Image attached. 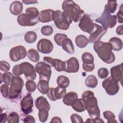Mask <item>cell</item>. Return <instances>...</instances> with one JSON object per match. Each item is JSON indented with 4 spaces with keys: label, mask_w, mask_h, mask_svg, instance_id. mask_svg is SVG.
<instances>
[{
    "label": "cell",
    "mask_w": 123,
    "mask_h": 123,
    "mask_svg": "<svg viewBox=\"0 0 123 123\" xmlns=\"http://www.w3.org/2000/svg\"><path fill=\"white\" fill-rule=\"evenodd\" d=\"M82 60L83 63L88 64L94 63V57L89 52H85L82 55Z\"/></svg>",
    "instance_id": "34"
},
{
    "label": "cell",
    "mask_w": 123,
    "mask_h": 123,
    "mask_svg": "<svg viewBox=\"0 0 123 123\" xmlns=\"http://www.w3.org/2000/svg\"><path fill=\"white\" fill-rule=\"evenodd\" d=\"M77 99V93L74 92H70L64 96L62 101L66 105L72 106Z\"/></svg>",
    "instance_id": "20"
},
{
    "label": "cell",
    "mask_w": 123,
    "mask_h": 123,
    "mask_svg": "<svg viewBox=\"0 0 123 123\" xmlns=\"http://www.w3.org/2000/svg\"><path fill=\"white\" fill-rule=\"evenodd\" d=\"M35 105L37 110H46L49 111L50 108V105L47 99L43 97L40 96L38 97L35 100Z\"/></svg>",
    "instance_id": "19"
},
{
    "label": "cell",
    "mask_w": 123,
    "mask_h": 123,
    "mask_svg": "<svg viewBox=\"0 0 123 123\" xmlns=\"http://www.w3.org/2000/svg\"><path fill=\"white\" fill-rule=\"evenodd\" d=\"M22 1L26 5L30 4H35V3H38V1L37 0H23Z\"/></svg>",
    "instance_id": "55"
},
{
    "label": "cell",
    "mask_w": 123,
    "mask_h": 123,
    "mask_svg": "<svg viewBox=\"0 0 123 123\" xmlns=\"http://www.w3.org/2000/svg\"><path fill=\"white\" fill-rule=\"evenodd\" d=\"M95 24L90 15L85 14L80 20L78 25L83 31L91 34L95 29Z\"/></svg>",
    "instance_id": "9"
},
{
    "label": "cell",
    "mask_w": 123,
    "mask_h": 123,
    "mask_svg": "<svg viewBox=\"0 0 123 123\" xmlns=\"http://www.w3.org/2000/svg\"><path fill=\"white\" fill-rule=\"evenodd\" d=\"M35 69L39 74V80L44 79L49 81L51 70L49 64L44 62H39L36 64Z\"/></svg>",
    "instance_id": "7"
},
{
    "label": "cell",
    "mask_w": 123,
    "mask_h": 123,
    "mask_svg": "<svg viewBox=\"0 0 123 123\" xmlns=\"http://www.w3.org/2000/svg\"><path fill=\"white\" fill-rule=\"evenodd\" d=\"M12 73L14 75L17 76H19L22 75L21 73L20 64H17L13 66L12 68Z\"/></svg>",
    "instance_id": "49"
},
{
    "label": "cell",
    "mask_w": 123,
    "mask_h": 123,
    "mask_svg": "<svg viewBox=\"0 0 123 123\" xmlns=\"http://www.w3.org/2000/svg\"><path fill=\"white\" fill-rule=\"evenodd\" d=\"M62 49L70 54H73L74 52V46L72 40L68 37L65 39L62 42Z\"/></svg>",
    "instance_id": "22"
},
{
    "label": "cell",
    "mask_w": 123,
    "mask_h": 123,
    "mask_svg": "<svg viewBox=\"0 0 123 123\" xmlns=\"http://www.w3.org/2000/svg\"><path fill=\"white\" fill-rule=\"evenodd\" d=\"M54 89V88H53V87L49 88L48 91L47 93V96L50 99V100H51V101H56L57 100L55 97Z\"/></svg>",
    "instance_id": "48"
},
{
    "label": "cell",
    "mask_w": 123,
    "mask_h": 123,
    "mask_svg": "<svg viewBox=\"0 0 123 123\" xmlns=\"http://www.w3.org/2000/svg\"><path fill=\"white\" fill-rule=\"evenodd\" d=\"M57 83L59 86L66 88L70 84V80L69 78L65 76L60 75L57 79Z\"/></svg>",
    "instance_id": "29"
},
{
    "label": "cell",
    "mask_w": 123,
    "mask_h": 123,
    "mask_svg": "<svg viewBox=\"0 0 123 123\" xmlns=\"http://www.w3.org/2000/svg\"><path fill=\"white\" fill-rule=\"evenodd\" d=\"M71 120L72 123H78L83 122V120L82 117L77 113H74L72 114L71 116Z\"/></svg>",
    "instance_id": "45"
},
{
    "label": "cell",
    "mask_w": 123,
    "mask_h": 123,
    "mask_svg": "<svg viewBox=\"0 0 123 123\" xmlns=\"http://www.w3.org/2000/svg\"><path fill=\"white\" fill-rule=\"evenodd\" d=\"M7 120V115L5 113L1 114L0 115V122L1 123H4Z\"/></svg>",
    "instance_id": "54"
},
{
    "label": "cell",
    "mask_w": 123,
    "mask_h": 123,
    "mask_svg": "<svg viewBox=\"0 0 123 123\" xmlns=\"http://www.w3.org/2000/svg\"><path fill=\"white\" fill-rule=\"evenodd\" d=\"M20 68L21 74H24L28 80H34L36 79V69L32 64L28 62H24L20 64Z\"/></svg>",
    "instance_id": "10"
},
{
    "label": "cell",
    "mask_w": 123,
    "mask_h": 123,
    "mask_svg": "<svg viewBox=\"0 0 123 123\" xmlns=\"http://www.w3.org/2000/svg\"><path fill=\"white\" fill-rule=\"evenodd\" d=\"M23 121V122L24 123H35V120L34 117L30 115H28L25 116Z\"/></svg>",
    "instance_id": "52"
},
{
    "label": "cell",
    "mask_w": 123,
    "mask_h": 123,
    "mask_svg": "<svg viewBox=\"0 0 123 123\" xmlns=\"http://www.w3.org/2000/svg\"><path fill=\"white\" fill-rule=\"evenodd\" d=\"M49 81L41 79L39 80L37 85V88L38 90L42 94H46L49 89Z\"/></svg>",
    "instance_id": "25"
},
{
    "label": "cell",
    "mask_w": 123,
    "mask_h": 123,
    "mask_svg": "<svg viewBox=\"0 0 123 123\" xmlns=\"http://www.w3.org/2000/svg\"><path fill=\"white\" fill-rule=\"evenodd\" d=\"M53 67L58 72H62L65 70L66 68L65 62L62 61L60 59H55Z\"/></svg>",
    "instance_id": "30"
},
{
    "label": "cell",
    "mask_w": 123,
    "mask_h": 123,
    "mask_svg": "<svg viewBox=\"0 0 123 123\" xmlns=\"http://www.w3.org/2000/svg\"><path fill=\"white\" fill-rule=\"evenodd\" d=\"M10 69V65L6 61H1L0 62V69L3 72H7Z\"/></svg>",
    "instance_id": "46"
},
{
    "label": "cell",
    "mask_w": 123,
    "mask_h": 123,
    "mask_svg": "<svg viewBox=\"0 0 123 123\" xmlns=\"http://www.w3.org/2000/svg\"><path fill=\"white\" fill-rule=\"evenodd\" d=\"M54 59L49 57H44L43 58V62L49 64L50 67H53Z\"/></svg>",
    "instance_id": "51"
},
{
    "label": "cell",
    "mask_w": 123,
    "mask_h": 123,
    "mask_svg": "<svg viewBox=\"0 0 123 123\" xmlns=\"http://www.w3.org/2000/svg\"><path fill=\"white\" fill-rule=\"evenodd\" d=\"M23 9V4L19 1H14L12 2L10 6V12L14 15L20 14L22 12Z\"/></svg>",
    "instance_id": "21"
},
{
    "label": "cell",
    "mask_w": 123,
    "mask_h": 123,
    "mask_svg": "<svg viewBox=\"0 0 123 123\" xmlns=\"http://www.w3.org/2000/svg\"><path fill=\"white\" fill-rule=\"evenodd\" d=\"M27 56L29 59L33 62H37L39 60V54L38 51L35 49H29L27 52Z\"/></svg>",
    "instance_id": "28"
},
{
    "label": "cell",
    "mask_w": 123,
    "mask_h": 123,
    "mask_svg": "<svg viewBox=\"0 0 123 123\" xmlns=\"http://www.w3.org/2000/svg\"><path fill=\"white\" fill-rule=\"evenodd\" d=\"M26 55V50L23 46H17L13 47L11 49L9 53L10 59L13 62H16L24 59Z\"/></svg>",
    "instance_id": "11"
},
{
    "label": "cell",
    "mask_w": 123,
    "mask_h": 123,
    "mask_svg": "<svg viewBox=\"0 0 123 123\" xmlns=\"http://www.w3.org/2000/svg\"><path fill=\"white\" fill-rule=\"evenodd\" d=\"M53 31V28L50 25H45L41 28V33L44 36H50L52 34Z\"/></svg>",
    "instance_id": "40"
},
{
    "label": "cell",
    "mask_w": 123,
    "mask_h": 123,
    "mask_svg": "<svg viewBox=\"0 0 123 123\" xmlns=\"http://www.w3.org/2000/svg\"><path fill=\"white\" fill-rule=\"evenodd\" d=\"M24 83L20 76H13L9 88V98L11 99L17 98L22 92Z\"/></svg>",
    "instance_id": "5"
},
{
    "label": "cell",
    "mask_w": 123,
    "mask_h": 123,
    "mask_svg": "<svg viewBox=\"0 0 123 123\" xmlns=\"http://www.w3.org/2000/svg\"><path fill=\"white\" fill-rule=\"evenodd\" d=\"M66 68L65 72L69 73H76L79 69L78 60L75 57H72L65 61Z\"/></svg>",
    "instance_id": "16"
},
{
    "label": "cell",
    "mask_w": 123,
    "mask_h": 123,
    "mask_svg": "<svg viewBox=\"0 0 123 123\" xmlns=\"http://www.w3.org/2000/svg\"><path fill=\"white\" fill-rule=\"evenodd\" d=\"M116 16L115 15H111L106 5L101 15L97 18L95 21L96 22L100 23L104 29H107L108 28H113L116 25Z\"/></svg>",
    "instance_id": "4"
},
{
    "label": "cell",
    "mask_w": 123,
    "mask_h": 123,
    "mask_svg": "<svg viewBox=\"0 0 123 123\" xmlns=\"http://www.w3.org/2000/svg\"><path fill=\"white\" fill-rule=\"evenodd\" d=\"M109 42L111 45L113 50L118 51L123 48L122 40L118 37H113L109 40Z\"/></svg>",
    "instance_id": "24"
},
{
    "label": "cell",
    "mask_w": 123,
    "mask_h": 123,
    "mask_svg": "<svg viewBox=\"0 0 123 123\" xmlns=\"http://www.w3.org/2000/svg\"><path fill=\"white\" fill-rule=\"evenodd\" d=\"M66 38H67V36L66 35L64 34L57 33L54 36V39L56 44H57L59 46H62V41Z\"/></svg>",
    "instance_id": "36"
},
{
    "label": "cell",
    "mask_w": 123,
    "mask_h": 123,
    "mask_svg": "<svg viewBox=\"0 0 123 123\" xmlns=\"http://www.w3.org/2000/svg\"><path fill=\"white\" fill-rule=\"evenodd\" d=\"M93 48L99 58L107 64L113 63L115 56L112 52V47L109 42H104L100 40L94 42Z\"/></svg>",
    "instance_id": "2"
},
{
    "label": "cell",
    "mask_w": 123,
    "mask_h": 123,
    "mask_svg": "<svg viewBox=\"0 0 123 123\" xmlns=\"http://www.w3.org/2000/svg\"><path fill=\"white\" fill-rule=\"evenodd\" d=\"M104 117L107 120V123H117V121L115 119V116L114 114L111 111H106L103 112Z\"/></svg>",
    "instance_id": "33"
},
{
    "label": "cell",
    "mask_w": 123,
    "mask_h": 123,
    "mask_svg": "<svg viewBox=\"0 0 123 123\" xmlns=\"http://www.w3.org/2000/svg\"><path fill=\"white\" fill-rule=\"evenodd\" d=\"M49 111L46 110H40L38 113V116L39 121L42 123L45 122L49 116Z\"/></svg>",
    "instance_id": "38"
},
{
    "label": "cell",
    "mask_w": 123,
    "mask_h": 123,
    "mask_svg": "<svg viewBox=\"0 0 123 123\" xmlns=\"http://www.w3.org/2000/svg\"><path fill=\"white\" fill-rule=\"evenodd\" d=\"M17 23L23 26H31L36 25L39 22L38 17L22 13L17 17Z\"/></svg>",
    "instance_id": "12"
},
{
    "label": "cell",
    "mask_w": 123,
    "mask_h": 123,
    "mask_svg": "<svg viewBox=\"0 0 123 123\" xmlns=\"http://www.w3.org/2000/svg\"><path fill=\"white\" fill-rule=\"evenodd\" d=\"M50 123H62V121L61 120V119L60 117H54L52 118L51 121L50 122Z\"/></svg>",
    "instance_id": "56"
},
{
    "label": "cell",
    "mask_w": 123,
    "mask_h": 123,
    "mask_svg": "<svg viewBox=\"0 0 123 123\" xmlns=\"http://www.w3.org/2000/svg\"><path fill=\"white\" fill-rule=\"evenodd\" d=\"M116 33L120 35H123V25H119L116 29Z\"/></svg>",
    "instance_id": "57"
},
{
    "label": "cell",
    "mask_w": 123,
    "mask_h": 123,
    "mask_svg": "<svg viewBox=\"0 0 123 123\" xmlns=\"http://www.w3.org/2000/svg\"><path fill=\"white\" fill-rule=\"evenodd\" d=\"M63 15L71 23L73 21L78 22L85 15L84 11L72 0H64L62 4Z\"/></svg>",
    "instance_id": "1"
},
{
    "label": "cell",
    "mask_w": 123,
    "mask_h": 123,
    "mask_svg": "<svg viewBox=\"0 0 123 123\" xmlns=\"http://www.w3.org/2000/svg\"><path fill=\"white\" fill-rule=\"evenodd\" d=\"M102 86L107 94L111 96L116 95L120 88L118 82L114 80L111 76L105 79L102 83Z\"/></svg>",
    "instance_id": "8"
},
{
    "label": "cell",
    "mask_w": 123,
    "mask_h": 123,
    "mask_svg": "<svg viewBox=\"0 0 123 123\" xmlns=\"http://www.w3.org/2000/svg\"><path fill=\"white\" fill-rule=\"evenodd\" d=\"M123 4L121 5L119 12L117 13V17L118 22L119 23H123Z\"/></svg>",
    "instance_id": "50"
},
{
    "label": "cell",
    "mask_w": 123,
    "mask_h": 123,
    "mask_svg": "<svg viewBox=\"0 0 123 123\" xmlns=\"http://www.w3.org/2000/svg\"><path fill=\"white\" fill-rule=\"evenodd\" d=\"M72 108L77 112H81L86 110V107L84 100L81 98L77 99L72 105Z\"/></svg>",
    "instance_id": "23"
},
{
    "label": "cell",
    "mask_w": 123,
    "mask_h": 123,
    "mask_svg": "<svg viewBox=\"0 0 123 123\" xmlns=\"http://www.w3.org/2000/svg\"><path fill=\"white\" fill-rule=\"evenodd\" d=\"M52 21L57 27L62 30H67L71 24L60 10L54 11L52 13Z\"/></svg>",
    "instance_id": "6"
},
{
    "label": "cell",
    "mask_w": 123,
    "mask_h": 123,
    "mask_svg": "<svg viewBox=\"0 0 123 123\" xmlns=\"http://www.w3.org/2000/svg\"><path fill=\"white\" fill-rule=\"evenodd\" d=\"M75 42L76 46L79 48H85L88 43V38L84 35H79L76 37Z\"/></svg>",
    "instance_id": "26"
},
{
    "label": "cell",
    "mask_w": 123,
    "mask_h": 123,
    "mask_svg": "<svg viewBox=\"0 0 123 123\" xmlns=\"http://www.w3.org/2000/svg\"><path fill=\"white\" fill-rule=\"evenodd\" d=\"M95 29L89 37L88 42L90 43H94L97 41L100 40L102 36L105 34L107 31V29H104L102 26L99 25L95 24Z\"/></svg>",
    "instance_id": "14"
},
{
    "label": "cell",
    "mask_w": 123,
    "mask_h": 123,
    "mask_svg": "<svg viewBox=\"0 0 123 123\" xmlns=\"http://www.w3.org/2000/svg\"><path fill=\"white\" fill-rule=\"evenodd\" d=\"M54 11L47 9L41 11L38 16V20L42 23H48L52 21V13Z\"/></svg>",
    "instance_id": "18"
},
{
    "label": "cell",
    "mask_w": 123,
    "mask_h": 123,
    "mask_svg": "<svg viewBox=\"0 0 123 123\" xmlns=\"http://www.w3.org/2000/svg\"><path fill=\"white\" fill-rule=\"evenodd\" d=\"M82 98L85 101L86 110L90 118L94 119L99 117L100 111L94 93L90 90H87L82 94Z\"/></svg>",
    "instance_id": "3"
},
{
    "label": "cell",
    "mask_w": 123,
    "mask_h": 123,
    "mask_svg": "<svg viewBox=\"0 0 123 123\" xmlns=\"http://www.w3.org/2000/svg\"><path fill=\"white\" fill-rule=\"evenodd\" d=\"M26 42L28 43H33L35 42L37 39V35L34 31H28L26 32L24 37Z\"/></svg>",
    "instance_id": "31"
},
{
    "label": "cell",
    "mask_w": 123,
    "mask_h": 123,
    "mask_svg": "<svg viewBox=\"0 0 123 123\" xmlns=\"http://www.w3.org/2000/svg\"><path fill=\"white\" fill-rule=\"evenodd\" d=\"M82 67L83 70L86 72H91L95 69V64L94 63L88 64L83 63Z\"/></svg>",
    "instance_id": "47"
},
{
    "label": "cell",
    "mask_w": 123,
    "mask_h": 123,
    "mask_svg": "<svg viewBox=\"0 0 123 123\" xmlns=\"http://www.w3.org/2000/svg\"><path fill=\"white\" fill-rule=\"evenodd\" d=\"M111 77L117 82H120L122 84L123 81V73L122 63L117 65L111 68Z\"/></svg>",
    "instance_id": "17"
},
{
    "label": "cell",
    "mask_w": 123,
    "mask_h": 123,
    "mask_svg": "<svg viewBox=\"0 0 123 123\" xmlns=\"http://www.w3.org/2000/svg\"><path fill=\"white\" fill-rule=\"evenodd\" d=\"M13 77V76L11 72H6L1 76V80L3 81L4 84L10 85Z\"/></svg>",
    "instance_id": "35"
},
{
    "label": "cell",
    "mask_w": 123,
    "mask_h": 123,
    "mask_svg": "<svg viewBox=\"0 0 123 123\" xmlns=\"http://www.w3.org/2000/svg\"><path fill=\"white\" fill-rule=\"evenodd\" d=\"M25 87L27 91L29 92H33L36 89V84L33 80H28L25 83Z\"/></svg>",
    "instance_id": "41"
},
{
    "label": "cell",
    "mask_w": 123,
    "mask_h": 123,
    "mask_svg": "<svg viewBox=\"0 0 123 123\" xmlns=\"http://www.w3.org/2000/svg\"><path fill=\"white\" fill-rule=\"evenodd\" d=\"M7 123H18L19 122V117L18 114L15 112H12L9 114L7 118Z\"/></svg>",
    "instance_id": "37"
},
{
    "label": "cell",
    "mask_w": 123,
    "mask_h": 123,
    "mask_svg": "<svg viewBox=\"0 0 123 123\" xmlns=\"http://www.w3.org/2000/svg\"><path fill=\"white\" fill-rule=\"evenodd\" d=\"M106 5L110 13H113L116 10L117 3L116 1H108Z\"/></svg>",
    "instance_id": "39"
},
{
    "label": "cell",
    "mask_w": 123,
    "mask_h": 123,
    "mask_svg": "<svg viewBox=\"0 0 123 123\" xmlns=\"http://www.w3.org/2000/svg\"><path fill=\"white\" fill-rule=\"evenodd\" d=\"M86 122H90V123H104V122L99 117L94 118V119H87Z\"/></svg>",
    "instance_id": "53"
},
{
    "label": "cell",
    "mask_w": 123,
    "mask_h": 123,
    "mask_svg": "<svg viewBox=\"0 0 123 123\" xmlns=\"http://www.w3.org/2000/svg\"><path fill=\"white\" fill-rule=\"evenodd\" d=\"M21 110L25 114L27 115L32 112L33 107V99L31 94H28L21 100Z\"/></svg>",
    "instance_id": "13"
},
{
    "label": "cell",
    "mask_w": 123,
    "mask_h": 123,
    "mask_svg": "<svg viewBox=\"0 0 123 123\" xmlns=\"http://www.w3.org/2000/svg\"><path fill=\"white\" fill-rule=\"evenodd\" d=\"M109 74V71L106 68H101L98 71V74L99 78L104 79L106 78Z\"/></svg>",
    "instance_id": "44"
},
{
    "label": "cell",
    "mask_w": 123,
    "mask_h": 123,
    "mask_svg": "<svg viewBox=\"0 0 123 123\" xmlns=\"http://www.w3.org/2000/svg\"><path fill=\"white\" fill-rule=\"evenodd\" d=\"M25 13L30 16L38 17L39 12L35 7H29L25 10Z\"/></svg>",
    "instance_id": "42"
},
{
    "label": "cell",
    "mask_w": 123,
    "mask_h": 123,
    "mask_svg": "<svg viewBox=\"0 0 123 123\" xmlns=\"http://www.w3.org/2000/svg\"><path fill=\"white\" fill-rule=\"evenodd\" d=\"M54 95L56 99H60L63 98L66 93V88L61 87L60 86H57L54 89Z\"/></svg>",
    "instance_id": "32"
},
{
    "label": "cell",
    "mask_w": 123,
    "mask_h": 123,
    "mask_svg": "<svg viewBox=\"0 0 123 123\" xmlns=\"http://www.w3.org/2000/svg\"><path fill=\"white\" fill-rule=\"evenodd\" d=\"M98 83V80L94 75H88L85 80V84L88 87L94 88L97 86Z\"/></svg>",
    "instance_id": "27"
},
{
    "label": "cell",
    "mask_w": 123,
    "mask_h": 123,
    "mask_svg": "<svg viewBox=\"0 0 123 123\" xmlns=\"http://www.w3.org/2000/svg\"><path fill=\"white\" fill-rule=\"evenodd\" d=\"M0 92L4 98H9V85L6 84L2 85L0 86Z\"/></svg>",
    "instance_id": "43"
},
{
    "label": "cell",
    "mask_w": 123,
    "mask_h": 123,
    "mask_svg": "<svg viewBox=\"0 0 123 123\" xmlns=\"http://www.w3.org/2000/svg\"><path fill=\"white\" fill-rule=\"evenodd\" d=\"M37 50L43 54H49L53 49V45L51 41L46 38L40 39L37 44Z\"/></svg>",
    "instance_id": "15"
}]
</instances>
